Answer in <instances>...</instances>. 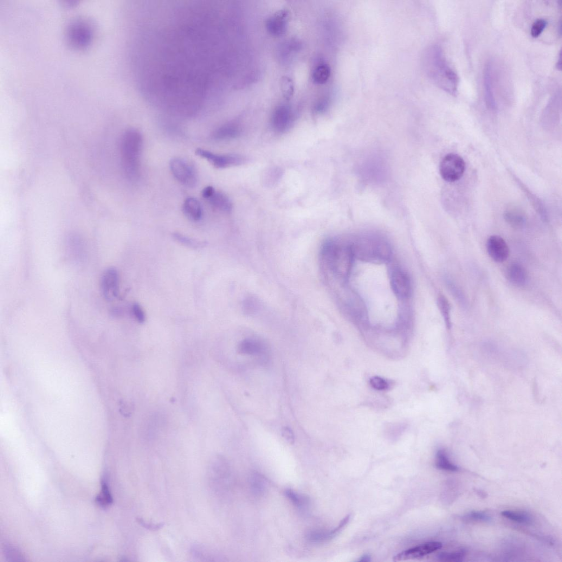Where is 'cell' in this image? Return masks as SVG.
Instances as JSON below:
<instances>
[{
    "label": "cell",
    "instance_id": "7a4b0ae2",
    "mask_svg": "<svg viewBox=\"0 0 562 562\" xmlns=\"http://www.w3.org/2000/svg\"><path fill=\"white\" fill-rule=\"evenodd\" d=\"M425 72L436 85L444 92L455 96L459 78L451 67L440 47L434 45L425 51L423 57Z\"/></svg>",
    "mask_w": 562,
    "mask_h": 562
},
{
    "label": "cell",
    "instance_id": "f1b7e54d",
    "mask_svg": "<svg viewBox=\"0 0 562 562\" xmlns=\"http://www.w3.org/2000/svg\"><path fill=\"white\" fill-rule=\"evenodd\" d=\"M250 484L253 492L256 494H263L266 489V480L259 473H254L251 477Z\"/></svg>",
    "mask_w": 562,
    "mask_h": 562
},
{
    "label": "cell",
    "instance_id": "8d00e7d4",
    "mask_svg": "<svg viewBox=\"0 0 562 562\" xmlns=\"http://www.w3.org/2000/svg\"><path fill=\"white\" fill-rule=\"evenodd\" d=\"M282 435L284 439L290 444L295 442V438L293 431L289 427H284L282 430Z\"/></svg>",
    "mask_w": 562,
    "mask_h": 562
},
{
    "label": "cell",
    "instance_id": "30bf717a",
    "mask_svg": "<svg viewBox=\"0 0 562 562\" xmlns=\"http://www.w3.org/2000/svg\"><path fill=\"white\" fill-rule=\"evenodd\" d=\"M294 113L287 105L277 106L273 114L272 125L277 133H283L289 130L293 123Z\"/></svg>",
    "mask_w": 562,
    "mask_h": 562
},
{
    "label": "cell",
    "instance_id": "f35d334b",
    "mask_svg": "<svg viewBox=\"0 0 562 562\" xmlns=\"http://www.w3.org/2000/svg\"><path fill=\"white\" fill-rule=\"evenodd\" d=\"M138 522H139V523H140V524L142 526H144V527H145L146 528H148V529H151V530H157V529H159L160 528H161V527H162V525H161V524L156 525H152L151 523H147L145 522L144 520H141V519H138Z\"/></svg>",
    "mask_w": 562,
    "mask_h": 562
},
{
    "label": "cell",
    "instance_id": "2e32d148",
    "mask_svg": "<svg viewBox=\"0 0 562 562\" xmlns=\"http://www.w3.org/2000/svg\"><path fill=\"white\" fill-rule=\"evenodd\" d=\"M506 276L507 280L516 287H523L526 285L528 280V275L526 269L520 263H513L508 267Z\"/></svg>",
    "mask_w": 562,
    "mask_h": 562
},
{
    "label": "cell",
    "instance_id": "ba28073f",
    "mask_svg": "<svg viewBox=\"0 0 562 562\" xmlns=\"http://www.w3.org/2000/svg\"><path fill=\"white\" fill-rule=\"evenodd\" d=\"M196 154L200 157L207 160L218 169H224L231 166L240 165L245 162L244 157L235 154H218L198 148Z\"/></svg>",
    "mask_w": 562,
    "mask_h": 562
},
{
    "label": "cell",
    "instance_id": "83f0119b",
    "mask_svg": "<svg viewBox=\"0 0 562 562\" xmlns=\"http://www.w3.org/2000/svg\"><path fill=\"white\" fill-rule=\"evenodd\" d=\"M96 501L102 507H107L112 503V496L106 483H102V492L97 496Z\"/></svg>",
    "mask_w": 562,
    "mask_h": 562
},
{
    "label": "cell",
    "instance_id": "3957f363",
    "mask_svg": "<svg viewBox=\"0 0 562 562\" xmlns=\"http://www.w3.org/2000/svg\"><path fill=\"white\" fill-rule=\"evenodd\" d=\"M143 147V136L138 130L129 129L122 135L120 146L122 169L131 181L140 177Z\"/></svg>",
    "mask_w": 562,
    "mask_h": 562
},
{
    "label": "cell",
    "instance_id": "6da1fadb",
    "mask_svg": "<svg viewBox=\"0 0 562 562\" xmlns=\"http://www.w3.org/2000/svg\"><path fill=\"white\" fill-rule=\"evenodd\" d=\"M354 259L351 245L333 239L326 241L322 245L319 255L324 277L333 276L339 280L346 279L351 273Z\"/></svg>",
    "mask_w": 562,
    "mask_h": 562
},
{
    "label": "cell",
    "instance_id": "836d02e7",
    "mask_svg": "<svg viewBox=\"0 0 562 562\" xmlns=\"http://www.w3.org/2000/svg\"><path fill=\"white\" fill-rule=\"evenodd\" d=\"M132 311L135 319L140 324H143L146 320V316L144 310L138 303H134L132 306Z\"/></svg>",
    "mask_w": 562,
    "mask_h": 562
},
{
    "label": "cell",
    "instance_id": "5bb4252c",
    "mask_svg": "<svg viewBox=\"0 0 562 562\" xmlns=\"http://www.w3.org/2000/svg\"><path fill=\"white\" fill-rule=\"evenodd\" d=\"M288 13L287 10L278 11L271 16L267 21L266 26L269 33L272 35H281L285 33L288 24Z\"/></svg>",
    "mask_w": 562,
    "mask_h": 562
},
{
    "label": "cell",
    "instance_id": "7c38bea8",
    "mask_svg": "<svg viewBox=\"0 0 562 562\" xmlns=\"http://www.w3.org/2000/svg\"><path fill=\"white\" fill-rule=\"evenodd\" d=\"M443 546L440 542L433 541L400 552L393 557V560L403 561L410 559H414L425 556L431 553L434 552Z\"/></svg>",
    "mask_w": 562,
    "mask_h": 562
},
{
    "label": "cell",
    "instance_id": "d6986e66",
    "mask_svg": "<svg viewBox=\"0 0 562 562\" xmlns=\"http://www.w3.org/2000/svg\"><path fill=\"white\" fill-rule=\"evenodd\" d=\"M183 211L186 216L194 222L200 221L202 217V206L195 198L190 197L185 200Z\"/></svg>",
    "mask_w": 562,
    "mask_h": 562
},
{
    "label": "cell",
    "instance_id": "e0dca14e",
    "mask_svg": "<svg viewBox=\"0 0 562 562\" xmlns=\"http://www.w3.org/2000/svg\"><path fill=\"white\" fill-rule=\"evenodd\" d=\"M266 352L264 344L261 341L254 339H244L238 346V352L242 355L260 356Z\"/></svg>",
    "mask_w": 562,
    "mask_h": 562
},
{
    "label": "cell",
    "instance_id": "1f68e13d",
    "mask_svg": "<svg viewBox=\"0 0 562 562\" xmlns=\"http://www.w3.org/2000/svg\"><path fill=\"white\" fill-rule=\"evenodd\" d=\"M370 383L373 388L377 391L387 390L391 385L388 381L378 376L372 377L370 380Z\"/></svg>",
    "mask_w": 562,
    "mask_h": 562
},
{
    "label": "cell",
    "instance_id": "8992f818",
    "mask_svg": "<svg viewBox=\"0 0 562 562\" xmlns=\"http://www.w3.org/2000/svg\"><path fill=\"white\" fill-rule=\"evenodd\" d=\"M170 170L174 177L183 185L193 187L197 182L195 167L185 160L174 158L170 161Z\"/></svg>",
    "mask_w": 562,
    "mask_h": 562
},
{
    "label": "cell",
    "instance_id": "9c48e42d",
    "mask_svg": "<svg viewBox=\"0 0 562 562\" xmlns=\"http://www.w3.org/2000/svg\"><path fill=\"white\" fill-rule=\"evenodd\" d=\"M102 294L107 301L117 298L119 292V276L117 269L110 268L103 273L101 280Z\"/></svg>",
    "mask_w": 562,
    "mask_h": 562
},
{
    "label": "cell",
    "instance_id": "5b68a950",
    "mask_svg": "<svg viewBox=\"0 0 562 562\" xmlns=\"http://www.w3.org/2000/svg\"><path fill=\"white\" fill-rule=\"evenodd\" d=\"M466 169V164L459 155L450 153L441 161L439 170L442 178L449 183H454L460 180Z\"/></svg>",
    "mask_w": 562,
    "mask_h": 562
},
{
    "label": "cell",
    "instance_id": "e575fe53",
    "mask_svg": "<svg viewBox=\"0 0 562 562\" xmlns=\"http://www.w3.org/2000/svg\"><path fill=\"white\" fill-rule=\"evenodd\" d=\"M5 553L7 558L9 560L12 561H22V557L20 553L17 551L16 549L11 547H7L5 548Z\"/></svg>",
    "mask_w": 562,
    "mask_h": 562
},
{
    "label": "cell",
    "instance_id": "52a82bcc",
    "mask_svg": "<svg viewBox=\"0 0 562 562\" xmlns=\"http://www.w3.org/2000/svg\"><path fill=\"white\" fill-rule=\"evenodd\" d=\"M67 36L73 47L76 48H85L92 40V30L87 22L77 20L69 26Z\"/></svg>",
    "mask_w": 562,
    "mask_h": 562
},
{
    "label": "cell",
    "instance_id": "ab89813d",
    "mask_svg": "<svg viewBox=\"0 0 562 562\" xmlns=\"http://www.w3.org/2000/svg\"><path fill=\"white\" fill-rule=\"evenodd\" d=\"M359 561L369 562L371 561V557L369 554H365L362 556L359 560Z\"/></svg>",
    "mask_w": 562,
    "mask_h": 562
},
{
    "label": "cell",
    "instance_id": "4fadbf2b",
    "mask_svg": "<svg viewBox=\"0 0 562 562\" xmlns=\"http://www.w3.org/2000/svg\"><path fill=\"white\" fill-rule=\"evenodd\" d=\"M487 249L489 256L497 263H503L507 260L509 249L506 241L497 235L490 236L487 243Z\"/></svg>",
    "mask_w": 562,
    "mask_h": 562
},
{
    "label": "cell",
    "instance_id": "4dcf8cb0",
    "mask_svg": "<svg viewBox=\"0 0 562 562\" xmlns=\"http://www.w3.org/2000/svg\"><path fill=\"white\" fill-rule=\"evenodd\" d=\"M281 89L284 96L287 99L291 97L294 92V83L291 79L288 76H284L281 80Z\"/></svg>",
    "mask_w": 562,
    "mask_h": 562
},
{
    "label": "cell",
    "instance_id": "f546056e",
    "mask_svg": "<svg viewBox=\"0 0 562 562\" xmlns=\"http://www.w3.org/2000/svg\"><path fill=\"white\" fill-rule=\"evenodd\" d=\"M466 554L464 551H459L455 552H443L438 555V559L443 561L460 562L463 560Z\"/></svg>",
    "mask_w": 562,
    "mask_h": 562
},
{
    "label": "cell",
    "instance_id": "44dd1931",
    "mask_svg": "<svg viewBox=\"0 0 562 562\" xmlns=\"http://www.w3.org/2000/svg\"><path fill=\"white\" fill-rule=\"evenodd\" d=\"M504 218L506 222L514 228H521L526 223L524 215L520 210L515 208H510L506 211Z\"/></svg>",
    "mask_w": 562,
    "mask_h": 562
},
{
    "label": "cell",
    "instance_id": "d6a6232c",
    "mask_svg": "<svg viewBox=\"0 0 562 562\" xmlns=\"http://www.w3.org/2000/svg\"><path fill=\"white\" fill-rule=\"evenodd\" d=\"M547 25V22L544 19H538L533 24L531 29V35L534 38L540 36Z\"/></svg>",
    "mask_w": 562,
    "mask_h": 562
},
{
    "label": "cell",
    "instance_id": "277c9868",
    "mask_svg": "<svg viewBox=\"0 0 562 562\" xmlns=\"http://www.w3.org/2000/svg\"><path fill=\"white\" fill-rule=\"evenodd\" d=\"M351 247L354 258L366 262L385 263L392 255L388 243L375 236L360 237L351 244Z\"/></svg>",
    "mask_w": 562,
    "mask_h": 562
},
{
    "label": "cell",
    "instance_id": "74e56055",
    "mask_svg": "<svg viewBox=\"0 0 562 562\" xmlns=\"http://www.w3.org/2000/svg\"><path fill=\"white\" fill-rule=\"evenodd\" d=\"M215 190L214 187L212 186H208L205 187L202 191V195L204 198L206 199H209L214 193Z\"/></svg>",
    "mask_w": 562,
    "mask_h": 562
},
{
    "label": "cell",
    "instance_id": "484cf974",
    "mask_svg": "<svg viewBox=\"0 0 562 562\" xmlns=\"http://www.w3.org/2000/svg\"><path fill=\"white\" fill-rule=\"evenodd\" d=\"M172 237L176 241L191 248H201L205 247L206 244L204 242L196 240L195 239L187 237L179 233H174L172 234Z\"/></svg>",
    "mask_w": 562,
    "mask_h": 562
},
{
    "label": "cell",
    "instance_id": "cb8c5ba5",
    "mask_svg": "<svg viewBox=\"0 0 562 562\" xmlns=\"http://www.w3.org/2000/svg\"><path fill=\"white\" fill-rule=\"evenodd\" d=\"M437 304L446 326L448 329H450L451 327V306L449 300L445 296L441 295L438 298Z\"/></svg>",
    "mask_w": 562,
    "mask_h": 562
},
{
    "label": "cell",
    "instance_id": "ac0fdd59",
    "mask_svg": "<svg viewBox=\"0 0 562 562\" xmlns=\"http://www.w3.org/2000/svg\"><path fill=\"white\" fill-rule=\"evenodd\" d=\"M240 126L234 122H228L218 127L212 134V138L217 140H225L236 138L240 134Z\"/></svg>",
    "mask_w": 562,
    "mask_h": 562
},
{
    "label": "cell",
    "instance_id": "4316f807",
    "mask_svg": "<svg viewBox=\"0 0 562 562\" xmlns=\"http://www.w3.org/2000/svg\"><path fill=\"white\" fill-rule=\"evenodd\" d=\"M501 514L507 519L518 523H529L532 521L531 515L524 512L504 511Z\"/></svg>",
    "mask_w": 562,
    "mask_h": 562
},
{
    "label": "cell",
    "instance_id": "ffe728a7",
    "mask_svg": "<svg viewBox=\"0 0 562 562\" xmlns=\"http://www.w3.org/2000/svg\"><path fill=\"white\" fill-rule=\"evenodd\" d=\"M209 203L215 208L224 212H230L232 205L229 197L221 192L216 191L208 199Z\"/></svg>",
    "mask_w": 562,
    "mask_h": 562
},
{
    "label": "cell",
    "instance_id": "8fae6325",
    "mask_svg": "<svg viewBox=\"0 0 562 562\" xmlns=\"http://www.w3.org/2000/svg\"><path fill=\"white\" fill-rule=\"evenodd\" d=\"M392 290L398 298L406 299L411 293V284L410 278L404 271L399 269L393 270L391 277Z\"/></svg>",
    "mask_w": 562,
    "mask_h": 562
},
{
    "label": "cell",
    "instance_id": "d4e9b609",
    "mask_svg": "<svg viewBox=\"0 0 562 562\" xmlns=\"http://www.w3.org/2000/svg\"><path fill=\"white\" fill-rule=\"evenodd\" d=\"M285 494L293 505L300 509H305L309 505L308 497L298 493L292 489H287Z\"/></svg>",
    "mask_w": 562,
    "mask_h": 562
},
{
    "label": "cell",
    "instance_id": "603a6c76",
    "mask_svg": "<svg viewBox=\"0 0 562 562\" xmlns=\"http://www.w3.org/2000/svg\"><path fill=\"white\" fill-rule=\"evenodd\" d=\"M331 73V68L328 64L321 63L315 69L313 74V79L316 83H325L330 77Z\"/></svg>",
    "mask_w": 562,
    "mask_h": 562
},
{
    "label": "cell",
    "instance_id": "d590c367",
    "mask_svg": "<svg viewBox=\"0 0 562 562\" xmlns=\"http://www.w3.org/2000/svg\"><path fill=\"white\" fill-rule=\"evenodd\" d=\"M467 519L475 521H489L490 516L485 513L482 512H471L465 516Z\"/></svg>",
    "mask_w": 562,
    "mask_h": 562
},
{
    "label": "cell",
    "instance_id": "60d3db41",
    "mask_svg": "<svg viewBox=\"0 0 562 562\" xmlns=\"http://www.w3.org/2000/svg\"><path fill=\"white\" fill-rule=\"evenodd\" d=\"M561 51H560V53H559V54L558 60L557 61V64H556L557 68L559 70H561Z\"/></svg>",
    "mask_w": 562,
    "mask_h": 562
},
{
    "label": "cell",
    "instance_id": "7402d4cb",
    "mask_svg": "<svg viewBox=\"0 0 562 562\" xmlns=\"http://www.w3.org/2000/svg\"><path fill=\"white\" fill-rule=\"evenodd\" d=\"M436 465L438 468L444 470L456 471L459 469L455 464L450 462L447 453L442 449L437 452Z\"/></svg>",
    "mask_w": 562,
    "mask_h": 562
},
{
    "label": "cell",
    "instance_id": "9a60e30c",
    "mask_svg": "<svg viewBox=\"0 0 562 562\" xmlns=\"http://www.w3.org/2000/svg\"><path fill=\"white\" fill-rule=\"evenodd\" d=\"M492 68V63L488 62L484 70V87L486 106L490 111H495L497 105L494 92Z\"/></svg>",
    "mask_w": 562,
    "mask_h": 562
}]
</instances>
